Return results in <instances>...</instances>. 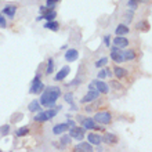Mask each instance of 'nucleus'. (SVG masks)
Returning <instances> with one entry per match:
<instances>
[{
    "label": "nucleus",
    "mask_w": 152,
    "mask_h": 152,
    "mask_svg": "<svg viewBox=\"0 0 152 152\" xmlns=\"http://www.w3.org/2000/svg\"><path fill=\"white\" fill-rule=\"evenodd\" d=\"M28 133H29V127H28V126H22V127H20L15 132V136L17 137H25Z\"/></svg>",
    "instance_id": "nucleus-26"
},
{
    "label": "nucleus",
    "mask_w": 152,
    "mask_h": 152,
    "mask_svg": "<svg viewBox=\"0 0 152 152\" xmlns=\"http://www.w3.org/2000/svg\"><path fill=\"white\" fill-rule=\"evenodd\" d=\"M43 15V20L46 21H53L57 18V11L54 10V8H46V11L42 14Z\"/></svg>",
    "instance_id": "nucleus-17"
},
{
    "label": "nucleus",
    "mask_w": 152,
    "mask_h": 152,
    "mask_svg": "<svg viewBox=\"0 0 152 152\" xmlns=\"http://www.w3.org/2000/svg\"><path fill=\"white\" fill-rule=\"evenodd\" d=\"M42 75L40 73H37L35 77H33V80L31 82V87H29V94H40V93L44 90V83L42 82Z\"/></svg>",
    "instance_id": "nucleus-3"
},
{
    "label": "nucleus",
    "mask_w": 152,
    "mask_h": 152,
    "mask_svg": "<svg viewBox=\"0 0 152 152\" xmlns=\"http://www.w3.org/2000/svg\"><path fill=\"white\" fill-rule=\"evenodd\" d=\"M61 0H46V7L47 8H54Z\"/></svg>",
    "instance_id": "nucleus-28"
},
{
    "label": "nucleus",
    "mask_w": 152,
    "mask_h": 152,
    "mask_svg": "<svg viewBox=\"0 0 152 152\" xmlns=\"http://www.w3.org/2000/svg\"><path fill=\"white\" fill-rule=\"evenodd\" d=\"M111 60H112L113 62H116V64H122V62H124L122 48L116 47V46H113V47L111 48Z\"/></svg>",
    "instance_id": "nucleus-7"
},
{
    "label": "nucleus",
    "mask_w": 152,
    "mask_h": 152,
    "mask_svg": "<svg viewBox=\"0 0 152 152\" xmlns=\"http://www.w3.org/2000/svg\"><path fill=\"white\" fill-rule=\"evenodd\" d=\"M79 83H80V79H75L72 83H68V86H77Z\"/></svg>",
    "instance_id": "nucleus-38"
},
{
    "label": "nucleus",
    "mask_w": 152,
    "mask_h": 152,
    "mask_svg": "<svg viewBox=\"0 0 152 152\" xmlns=\"http://www.w3.org/2000/svg\"><path fill=\"white\" fill-rule=\"evenodd\" d=\"M0 28H7V20H6V17L0 12Z\"/></svg>",
    "instance_id": "nucleus-31"
},
{
    "label": "nucleus",
    "mask_w": 152,
    "mask_h": 152,
    "mask_svg": "<svg viewBox=\"0 0 152 152\" xmlns=\"http://www.w3.org/2000/svg\"><path fill=\"white\" fill-rule=\"evenodd\" d=\"M91 83H93V86H94V88H96L100 94H108L109 93V86L107 82H104V80L97 79V80H93Z\"/></svg>",
    "instance_id": "nucleus-6"
},
{
    "label": "nucleus",
    "mask_w": 152,
    "mask_h": 152,
    "mask_svg": "<svg viewBox=\"0 0 152 152\" xmlns=\"http://www.w3.org/2000/svg\"><path fill=\"white\" fill-rule=\"evenodd\" d=\"M68 124L66 123H58L56 126H53V134H56V136H61V134H64L65 132H68Z\"/></svg>",
    "instance_id": "nucleus-15"
},
{
    "label": "nucleus",
    "mask_w": 152,
    "mask_h": 152,
    "mask_svg": "<svg viewBox=\"0 0 152 152\" xmlns=\"http://www.w3.org/2000/svg\"><path fill=\"white\" fill-rule=\"evenodd\" d=\"M8 133H10V126H8V124L0 126V134H1V136H7Z\"/></svg>",
    "instance_id": "nucleus-29"
},
{
    "label": "nucleus",
    "mask_w": 152,
    "mask_h": 152,
    "mask_svg": "<svg viewBox=\"0 0 152 152\" xmlns=\"http://www.w3.org/2000/svg\"><path fill=\"white\" fill-rule=\"evenodd\" d=\"M66 124H68V127H73V126H76V122L72 119H68L66 120Z\"/></svg>",
    "instance_id": "nucleus-37"
},
{
    "label": "nucleus",
    "mask_w": 152,
    "mask_h": 152,
    "mask_svg": "<svg viewBox=\"0 0 152 152\" xmlns=\"http://www.w3.org/2000/svg\"><path fill=\"white\" fill-rule=\"evenodd\" d=\"M64 98L68 104H73V94L72 93H66V94L64 96Z\"/></svg>",
    "instance_id": "nucleus-33"
},
{
    "label": "nucleus",
    "mask_w": 152,
    "mask_h": 152,
    "mask_svg": "<svg viewBox=\"0 0 152 152\" xmlns=\"http://www.w3.org/2000/svg\"><path fill=\"white\" fill-rule=\"evenodd\" d=\"M61 144H62V145L71 144V136H62V137H61Z\"/></svg>",
    "instance_id": "nucleus-34"
},
{
    "label": "nucleus",
    "mask_w": 152,
    "mask_h": 152,
    "mask_svg": "<svg viewBox=\"0 0 152 152\" xmlns=\"http://www.w3.org/2000/svg\"><path fill=\"white\" fill-rule=\"evenodd\" d=\"M113 46L119 48H126L129 46V39L126 36H120V35H116V37H113Z\"/></svg>",
    "instance_id": "nucleus-12"
},
{
    "label": "nucleus",
    "mask_w": 152,
    "mask_h": 152,
    "mask_svg": "<svg viewBox=\"0 0 152 152\" xmlns=\"http://www.w3.org/2000/svg\"><path fill=\"white\" fill-rule=\"evenodd\" d=\"M137 29H140V31H144V32H147V31H149V24H147V22H138L137 24Z\"/></svg>",
    "instance_id": "nucleus-27"
},
{
    "label": "nucleus",
    "mask_w": 152,
    "mask_h": 152,
    "mask_svg": "<svg viewBox=\"0 0 152 152\" xmlns=\"http://www.w3.org/2000/svg\"><path fill=\"white\" fill-rule=\"evenodd\" d=\"M36 21H37V22H39V21H43V15H39L36 18Z\"/></svg>",
    "instance_id": "nucleus-41"
},
{
    "label": "nucleus",
    "mask_w": 152,
    "mask_h": 152,
    "mask_svg": "<svg viewBox=\"0 0 152 152\" xmlns=\"http://www.w3.org/2000/svg\"><path fill=\"white\" fill-rule=\"evenodd\" d=\"M98 97H100V93L97 91V90H88L87 93H86V96L80 100V102L82 104H87V102H93V101L98 100Z\"/></svg>",
    "instance_id": "nucleus-9"
},
{
    "label": "nucleus",
    "mask_w": 152,
    "mask_h": 152,
    "mask_svg": "<svg viewBox=\"0 0 152 152\" xmlns=\"http://www.w3.org/2000/svg\"><path fill=\"white\" fill-rule=\"evenodd\" d=\"M44 29H48V31H53V32H57V31L60 29V24H58L56 20L46 21V24H44Z\"/></svg>",
    "instance_id": "nucleus-20"
},
{
    "label": "nucleus",
    "mask_w": 152,
    "mask_h": 152,
    "mask_svg": "<svg viewBox=\"0 0 152 152\" xmlns=\"http://www.w3.org/2000/svg\"><path fill=\"white\" fill-rule=\"evenodd\" d=\"M61 88L57 86H48L44 87V90L40 93V105L44 108H54L57 104V100L61 97Z\"/></svg>",
    "instance_id": "nucleus-1"
},
{
    "label": "nucleus",
    "mask_w": 152,
    "mask_h": 152,
    "mask_svg": "<svg viewBox=\"0 0 152 152\" xmlns=\"http://www.w3.org/2000/svg\"><path fill=\"white\" fill-rule=\"evenodd\" d=\"M112 73L118 79H123V77H126V75H127V69L122 68V66H115V68L112 69Z\"/></svg>",
    "instance_id": "nucleus-18"
},
{
    "label": "nucleus",
    "mask_w": 152,
    "mask_h": 152,
    "mask_svg": "<svg viewBox=\"0 0 152 152\" xmlns=\"http://www.w3.org/2000/svg\"><path fill=\"white\" fill-rule=\"evenodd\" d=\"M129 32H130V29H129V26L126 24L118 25L115 29V35H120V36H126Z\"/></svg>",
    "instance_id": "nucleus-19"
},
{
    "label": "nucleus",
    "mask_w": 152,
    "mask_h": 152,
    "mask_svg": "<svg viewBox=\"0 0 152 152\" xmlns=\"http://www.w3.org/2000/svg\"><path fill=\"white\" fill-rule=\"evenodd\" d=\"M108 61H109L108 57H100V58L96 61V64L94 65H96L97 68H102V66H105V65L108 64Z\"/></svg>",
    "instance_id": "nucleus-24"
},
{
    "label": "nucleus",
    "mask_w": 152,
    "mask_h": 152,
    "mask_svg": "<svg viewBox=\"0 0 152 152\" xmlns=\"http://www.w3.org/2000/svg\"><path fill=\"white\" fill-rule=\"evenodd\" d=\"M102 141H104L105 144H109V145H113L118 141V138H116L115 134H112V133H107V134H104L102 136Z\"/></svg>",
    "instance_id": "nucleus-21"
},
{
    "label": "nucleus",
    "mask_w": 152,
    "mask_h": 152,
    "mask_svg": "<svg viewBox=\"0 0 152 152\" xmlns=\"http://www.w3.org/2000/svg\"><path fill=\"white\" fill-rule=\"evenodd\" d=\"M93 119L96 120V123L107 126V124H109L112 122V113L109 112V111H100V112H97L96 115H94Z\"/></svg>",
    "instance_id": "nucleus-4"
},
{
    "label": "nucleus",
    "mask_w": 152,
    "mask_h": 152,
    "mask_svg": "<svg viewBox=\"0 0 152 152\" xmlns=\"http://www.w3.org/2000/svg\"><path fill=\"white\" fill-rule=\"evenodd\" d=\"M86 137H87V142H90L91 145H96V147H98L102 142V136L97 134V133H90Z\"/></svg>",
    "instance_id": "nucleus-13"
},
{
    "label": "nucleus",
    "mask_w": 152,
    "mask_h": 152,
    "mask_svg": "<svg viewBox=\"0 0 152 152\" xmlns=\"http://www.w3.org/2000/svg\"><path fill=\"white\" fill-rule=\"evenodd\" d=\"M66 48H68V46H66V44H62L60 50H66Z\"/></svg>",
    "instance_id": "nucleus-40"
},
{
    "label": "nucleus",
    "mask_w": 152,
    "mask_h": 152,
    "mask_svg": "<svg viewBox=\"0 0 152 152\" xmlns=\"http://www.w3.org/2000/svg\"><path fill=\"white\" fill-rule=\"evenodd\" d=\"M104 44H105V47H109L111 46V36H104Z\"/></svg>",
    "instance_id": "nucleus-36"
},
{
    "label": "nucleus",
    "mask_w": 152,
    "mask_h": 152,
    "mask_svg": "<svg viewBox=\"0 0 152 152\" xmlns=\"http://www.w3.org/2000/svg\"><path fill=\"white\" fill-rule=\"evenodd\" d=\"M69 136H71V138H75V140H79L82 141L86 137V134H84V129L80 126V127H76V126H73V127H69Z\"/></svg>",
    "instance_id": "nucleus-8"
},
{
    "label": "nucleus",
    "mask_w": 152,
    "mask_h": 152,
    "mask_svg": "<svg viewBox=\"0 0 152 152\" xmlns=\"http://www.w3.org/2000/svg\"><path fill=\"white\" fill-rule=\"evenodd\" d=\"M1 14L4 17H8V18H14L17 14V6L15 4H7V6H4V8L1 10Z\"/></svg>",
    "instance_id": "nucleus-10"
},
{
    "label": "nucleus",
    "mask_w": 152,
    "mask_h": 152,
    "mask_svg": "<svg viewBox=\"0 0 152 152\" xmlns=\"http://www.w3.org/2000/svg\"><path fill=\"white\" fill-rule=\"evenodd\" d=\"M65 61H68V62H75L76 60H79V51L76 50V48H68L66 51H65Z\"/></svg>",
    "instance_id": "nucleus-11"
},
{
    "label": "nucleus",
    "mask_w": 152,
    "mask_h": 152,
    "mask_svg": "<svg viewBox=\"0 0 152 152\" xmlns=\"http://www.w3.org/2000/svg\"><path fill=\"white\" fill-rule=\"evenodd\" d=\"M79 120H80V123H82V127H83L84 130H98V129H100L93 118H82V116H79Z\"/></svg>",
    "instance_id": "nucleus-5"
},
{
    "label": "nucleus",
    "mask_w": 152,
    "mask_h": 152,
    "mask_svg": "<svg viewBox=\"0 0 152 152\" xmlns=\"http://www.w3.org/2000/svg\"><path fill=\"white\" fill-rule=\"evenodd\" d=\"M40 102L37 100H33V101H31V104L28 105V109H29V112H33V113H36V112H39L40 111Z\"/></svg>",
    "instance_id": "nucleus-23"
},
{
    "label": "nucleus",
    "mask_w": 152,
    "mask_h": 152,
    "mask_svg": "<svg viewBox=\"0 0 152 152\" xmlns=\"http://www.w3.org/2000/svg\"><path fill=\"white\" fill-rule=\"evenodd\" d=\"M133 14H134V10H130V11L126 14V17H127V20H126V25H129V22L132 21V18H133Z\"/></svg>",
    "instance_id": "nucleus-35"
},
{
    "label": "nucleus",
    "mask_w": 152,
    "mask_h": 152,
    "mask_svg": "<svg viewBox=\"0 0 152 152\" xmlns=\"http://www.w3.org/2000/svg\"><path fill=\"white\" fill-rule=\"evenodd\" d=\"M127 6L132 8V10H136L137 6H138V0H129V1H127Z\"/></svg>",
    "instance_id": "nucleus-32"
},
{
    "label": "nucleus",
    "mask_w": 152,
    "mask_h": 152,
    "mask_svg": "<svg viewBox=\"0 0 152 152\" xmlns=\"http://www.w3.org/2000/svg\"><path fill=\"white\" fill-rule=\"evenodd\" d=\"M61 108H62V107L60 105V107H54V108H47V111H39V112H36L37 115L33 116V119H35V122H39V123L48 122V120H51L56 118Z\"/></svg>",
    "instance_id": "nucleus-2"
},
{
    "label": "nucleus",
    "mask_w": 152,
    "mask_h": 152,
    "mask_svg": "<svg viewBox=\"0 0 152 152\" xmlns=\"http://www.w3.org/2000/svg\"><path fill=\"white\" fill-rule=\"evenodd\" d=\"M69 71H71V68H69V66H66V65H65V66H62V68H61V71H58V72H57V75L54 76V80H56V82H62V80H65V79H66V76L69 75Z\"/></svg>",
    "instance_id": "nucleus-14"
},
{
    "label": "nucleus",
    "mask_w": 152,
    "mask_h": 152,
    "mask_svg": "<svg viewBox=\"0 0 152 152\" xmlns=\"http://www.w3.org/2000/svg\"><path fill=\"white\" fill-rule=\"evenodd\" d=\"M107 76H108V69H105L104 66H102V69L98 72V79L105 80V77H107Z\"/></svg>",
    "instance_id": "nucleus-30"
},
{
    "label": "nucleus",
    "mask_w": 152,
    "mask_h": 152,
    "mask_svg": "<svg viewBox=\"0 0 152 152\" xmlns=\"http://www.w3.org/2000/svg\"><path fill=\"white\" fill-rule=\"evenodd\" d=\"M136 51L134 50H132V48H126L123 51V58L124 61H134L136 60Z\"/></svg>",
    "instance_id": "nucleus-22"
},
{
    "label": "nucleus",
    "mask_w": 152,
    "mask_h": 152,
    "mask_svg": "<svg viewBox=\"0 0 152 152\" xmlns=\"http://www.w3.org/2000/svg\"><path fill=\"white\" fill-rule=\"evenodd\" d=\"M46 8H47V7H46V6H40V7H39V11H40V14H43V12L46 11Z\"/></svg>",
    "instance_id": "nucleus-39"
},
{
    "label": "nucleus",
    "mask_w": 152,
    "mask_h": 152,
    "mask_svg": "<svg viewBox=\"0 0 152 152\" xmlns=\"http://www.w3.org/2000/svg\"><path fill=\"white\" fill-rule=\"evenodd\" d=\"M53 72H54V60H53V58H48L47 65H46V73H47V75H51Z\"/></svg>",
    "instance_id": "nucleus-25"
},
{
    "label": "nucleus",
    "mask_w": 152,
    "mask_h": 152,
    "mask_svg": "<svg viewBox=\"0 0 152 152\" xmlns=\"http://www.w3.org/2000/svg\"><path fill=\"white\" fill-rule=\"evenodd\" d=\"M75 151L76 152H93L94 148H93V145L90 142H80L75 147Z\"/></svg>",
    "instance_id": "nucleus-16"
}]
</instances>
